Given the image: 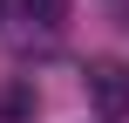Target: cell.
Returning a JSON list of instances; mask_svg holds the SVG:
<instances>
[{
  "label": "cell",
  "mask_w": 129,
  "mask_h": 123,
  "mask_svg": "<svg viewBox=\"0 0 129 123\" xmlns=\"http://www.w3.org/2000/svg\"><path fill=\"white\" fill-rule=\"evenodd\" d=\"M82 89H88V110L102 123H122L129 116V68L116 62V55H95L88 68H82Z\"/></svg>",
  "instance_id": "1"
},
{
  "label": "cell",
  "mask_w": 129,
  "mask_h": 123,
  "mask_svg": "<svg viewBox=\"0 0 129 123\" xmlns=\"http://www.w3.org/2000/svg\"><path fill=\"white\" fill-rule=\"evenodd\" d=\"M27 14H34L41 27H61V0H27Z\"/></svg>",
  "instance_id": "2"
}]
</instances>
